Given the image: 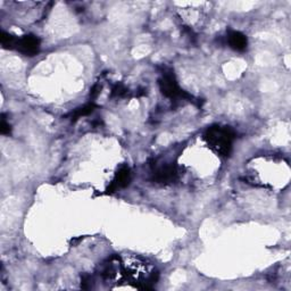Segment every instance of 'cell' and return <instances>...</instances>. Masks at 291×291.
I'll return each mask as SVG.
<instances>
[{
  "mask_svg": "<svg viewBox=\"0 0 291 291\" xmlns=\"http://www.w3.org/2000/svg\"><path fill=\"white\" fill-rule=\"evenodd\" d=\"M160 89L165 97L170 99H193V97L178 87L174 74L172 72L164 73L158 80Z\"/></svg>",
  "mask_w": 291,
  "mask_h": 291,
  "instance_id": "cell-2",
  "label": "cell"
},
{
  "mask_svg": "<svg viewBox=\"0 0 291 291\" xmlns=\"http://www.w3.org/2000/svg\"><path fill=\"white\" fill-rule=\"evenodd\" d=\"M100 90H101V85L99 84V83L95 84L94 87L91 88V91H90L91 98H97V96H98L99 94H100Z\"/></svg>",
  "mask_w": 291,
  "mask_h": 291,
  "instance_id": "cell-12",
  "label": "cell"
},
{
  "mask_svg": "<svg viewBox=\"0 0 291 291\" xmlns=\"http://www.w3.org/2000/svg\"><path fill=\"white\" fill-rule=\"evenodd\" d=\"M16 49L23 55L33 57L40 50V40L33 34L24 35L22 38H18Z\"/></svg>",
  "mask_w": 291,
  "mask_h": 291,
  "instance_id": "cell-4",
  "label": "cell"
},
{
  "mask_svg": "<svg viewBox=\"0 0 291 291\" xmlns=\"http://www.w3.org/2000/svg\"><path fill=\"white\" fill-rule=\"evenodd\" d=\"M90 276L87 275V274H84V275H82V280H81V287L82 289H89L90 288Z\"/></svg>",
  "mask_w": 291,
  "mask_h": 291,
  "instance_id": "cell-11",
  "label": "cell"
},
{
  "mask_svg": "<svg viewBox=\"0 0 291 291\" xmlns=\"http://www.w3.org/2000/svg\"><path fill=\"white\" fill-rule=\"evenodd\" d=\"M131 182V170L127 165L120 167V170L115 174L114 180L112 181L111 186L107 188V193H114L120 188H125L130 184Z\"/></svg>",
  "mask_w": 291,
  "mask_h": 291,
  "instance_id": "cell-5",
  "label": "cell"
},
{
  "mask_svg": "<svg viewBox=\"0 0 291 291\" xmlns=\"http://www.w3.org/2000/svg\"><path fill=\"white\" fill-rule=\"evenodd\" d=\"M227 42L233 50L243 51L248 46L247 36L239 31H230L227 34Z\"/></svg>",
  "mask_w": 291,
  "mask_h": 291,
  "instance_id": "cell-6",
  "label": "cell"
},
{
  "mask_svg": "<svg viewBox=\"0 0 291 291\" xmlns=\"http://www.w3.org/2000/svg\"><path fill=\"white\" fill-rule=\"evenodd\" d=\"M128 89L124 87V84L122 83H116L112 89V96L113 97H124L125 95H127Z\"/></svg>",
  "mask_w": 291,
  "mask_h": 291,
  "instance_id": "cell-9",
  "label": "cell"
},
{
  "mask_svg": "<svg viewBox=\"0 0 291 291\" xmlns=\"http://www.w3.org/2000/svg\"><path fill=\"white\" fill-rule=\"evenodd\" d=\"M0 39H1L2 47L5 49H16V46H17V41H18V39L16 38V36L2 31L1 35H0Z\"/></svg>",
  "mask_w": 291,
  "mask_h": 291,
  "instance_id": "cell-8",
  "label": "cell"
},
{
  "mask_svg": "<svg viewBox=\"0 0 291 291\" xmlns=\"http://www.w3.org/2000/svg\"><path fill=\"white\" fill-rule=\"evenodd\" d=\"M12 129H11V125H9V123L7 121H6V118L4 115L1 116V123H0V132H1V134H9L11 133Z\"/></svg>",
  "mask_w": 291,
  "mask_h": 291,
  "instance_id": "cell-10",
  "label": "cell"
},
{
  "mask_svg": "<svg viewBox=\"0 0 291 291\" xmlns=\"http://www.w3.org/2000/svg\"><path fill=\"white\" fill-rule=\"evenodd\" d=\"M98 106L95 104V102H89V104L82 106V107L75 109L74 112L71 114L72 121H77L79 118L83 117V116H88V115L92 114L95 112V109L97 108Z\"/></svg>",
  "mask_w": 291,
  "mask_h": 291,
  "instance_id": "cell-7",
  "label": "cell"
},
{
  "mask_svg": "<svg viewBox=\"0 0 291 291\" xmlns=\"http://www.w3.org/2000/svg\"><path fill=\"white\" fill-rule=\"evenodd\" d=\"M178 168L173 164L162 165L156 166L153 170V178L156 183L161 184H170L178 180Z\"/></svg>",
  "mask_w": 291,
  "mask_h": 291,
  "instance_id": "cell-3",
  "label": "cell"
},
{
  "mask_svg": "<svg viewBox=\"0 0 291 291\" xmlns=\"http://www.w3.org/2000/svg\"><path fill=\"white\" fill-rule=\"evenodd\" d=\"M207 144L215 153L220 156L227 157L232 150L233 140L236 139V132L229 127L213 125L205 133Z\"/></svg>",
  "mask_w": 291,
  "mask_h": 291,
  "instance_id": "cell-1",
  "label": "cell"
}]
</instances>
